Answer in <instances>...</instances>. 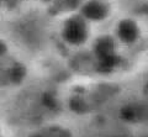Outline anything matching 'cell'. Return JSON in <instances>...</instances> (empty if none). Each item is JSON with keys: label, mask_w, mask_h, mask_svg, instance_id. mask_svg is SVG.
I'll return each instance as SVG.
<instances>
[{"label": "cell", "mask_w": 148, "mask_h": 137, "mask_svg": "<svg viewBox=\"0 0 148 137\" xmlns=\"http://www.w3.org/2000/svg\"><path fill=\"white\" fill-rule=\"evenodd\" d=\"M64 37L72 43H79L85 38V25L80 19H72L64 29Z\"/></svg>", "instance_id": "1"}, {"label": "cell", "mask_w": 148, "mask_h": 137, "mask_svg": "<svg viewBox=\"0 0 148 137\" xmlns=\"http://www.w3.org/2000/svg\"><path fill=\"white\" fill-rule=\"evenodd\" d=\"M84 14L86 17L90 19H100V17L105 16L106 10H105V5L99 1H90L88 3L85 8H84Z\"/></svg>", "instance_id": "2"}, {"label": "cell", "mask_w": 148, "mask_h": 137, "mask_svg": "<svg viewBox=\"0 0 148 137\" xmlns=\"http://www.w3.org/2000/svg\"><path fill=\"white\" fill-rule=\"evenodd\" d=\"M4 51H5V46H4L3 43H0V53H3Z\"/></svg>", "instance_id": "3"}]
</instances>
